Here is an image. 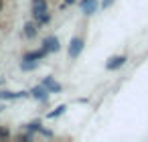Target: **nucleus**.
<instances>
[{"label": "nucleus", "instance_id": "obj_10", "mask_svg": "<svg viewBox=\"0 0 148 142\" xmlns=\"http://www.w3.org/2000/svg\"><path fill=\"white\" fill-rule=\"evenodd\" d=\"M63 112H65V106H59L55 112H51V114H49V118H57V116H59V114H63Z\"/></svg>", "mask_w": 148, "mask_h": 142}, {"label": "nucleus", "instance_id": "obj_15", "mask_svg": "<svg viewBox=\"0 0 148 142\" xmlns=\"http://www.w3.org/2000/svg\"><path fill=\"white\" fill-rule=\"evenodd\" d=\"M0 10H2V0H0Z\"/></svg>", "mask_w": 148, "mask_h": 142}, {"label": "nucleus", "instance_id": "obj_12", "mask_svg": "<svg viewBox=\"0 0 148 142\" xmlns=\"http://www.w3.org/2000/svg\"><path fill=\"white\" fill-rule=\"evenodd\" d=\"M8 136H10V132L6 128H0V138H8Z\"/></svg>", "mask_w": 148, "mask_h": 142}, {"label": "nucleus", "instance_id": "obj_5", "mask_svg": "<svg viewBox=\"0 0 148 142\" xmlns=\"http://www.w3.org/2000/svg\"><path fill=\"white\" fill-rule=\"evenodd\" d=\"M31 93H33V97H37L39 102H45V99H47L49 89H47L45 85H43V87H33V91H31Z\"/></svg>", "mask_w": 148, "mask_h": 142}, {"label": "nucleus", "instance_id": "obj_8", "mask_svg": "<svg viewBox=\"0 0 148 142\" xmlns=\"http://www.w3.org/2000/svg\"><path fill=\"white\" fill-rule=\"evenodd\" d=\"M25 35H27V37H31V39H33V37H37V25L27 23V25H25Z\"/></svg>", "mask_w": 148, "mask_h": 142}, {"label": "nucleus", "instance_id": "obj_6", "mask_svg": "<svg viewBox=\"0 0 148 142\" xmlns=\"http://www.w3.org/2000/svg\"><path fill=\"white\" fill-rule=\"evenodd\" d=\"M43 85H45V87H47L49 91H53V93H57V91L61 89V85H59L57 81H53V77H47V79L43 81Z\"/></svg>", "mask_w": 148, "mask_h": 142}, {"label": "nucleus", "instance_id": "obj_11", "mask_svg": "<svg viewBox=\"0 0 148 142\" xmlns=\"http://www.w3.org/2000/svg\"><path fill=\"white\" fill-rule=\"evenodd\" d=\"M27 128H29V132H37V130L41 132V124H39V122H33V124H29Z\"/></svg>", "mask_w": 148, "mask_h": 142}, {"label": "nucleus", "instance_id": "obj_7", "mask_svg": "<svg viewBox=\"0 0 148 142\" xmlns=\"http://www.w3.org/2000/svg\"><path fill=\"white\" fill-rule=\"evenodd\" d=\"M45 55H47V49L43 47L41 51H33V53H29V55H27L25 59H35V61H37V59H43Z\"/></svg>", "mask_w": 148, "mask_h": 142}, {"label": "nucleus", "instance_id": "obj_14", "mask_svg": "<svg viewBox=\"0 0 148 142\" xmlns=\"http://www.w3.org/2000/svg\"><path fill=\"white\" fill-rule=\"evenodd\" d=\"M110 2H112V0H103V6H108Z\"/></svg>", "mask_w": 148, "mask_h": 142}, {"label": "nucleus", "instance_id": "obj_9", "mask_svg": "<svg viewBox=\"0 0 148 142\" xmlns=\"http://www.w3.org/2000/svg\"><path fill=\"white\" fill-rule=\"evenodd\" d=\"M25 93H12V91H0V99H14V97H23Z\"/></svg>", "mask_w": 148, "mask_h": 142}, {"label": "nucleus", "instance_id": "obj_3", "mask_svg": "<svg viewBox=\"0 0 148 142\" xmlns=\"http://www.w3.org/2000/svg\"><path fill=\"white\" fill-rule=\"evenodd\" d=\"M43 47L47 49V53H55V51H59V41H57V37H47Z\"/></svg>", "mask_w": 148, "mask_h": 142}, {"label": "nucleus", "instance_id": "obj_2", "mask_svg": "<svg viewBox=\"0 0 148 142\" xmlns=\"http://www.w3.org/2000/svg\"><path fill=\"white\" fill-rule=\"evenodd\" d=\"M81 49H83V41L75 37V39L71 41V45H69V57H71V59H75V57L81 53Z\"/></svg>", "mask_w": 148, "mask_h": 142}, {"label": "nucleus", "instance_id": "obj_16", "mask_svg": "<svg viewBox=\"0 0 148 142\" xmlns=\"http://www.w3.org/2000/svg\"><path fill=\"white\" fill-rule=\"evenodd\" d=\"M2 110H4V106H0V112H2Z\"/></svg>", "mask_w": 148, "mask_h": 142}, {"label": "nucleus", "instance_id": "obj_13", "mask_svg": "<svg viewBox=\"0 0 148 142\" xmlns=\"http://www.w3.org/2000/svg\"><path fill=\"white\" fill-rule=\"evenodd\" d=\"M75 2V0H65V4H73Z\"/></svg>", "mask_w": 148, "mask_h": 142}, {"label": "nucleus", "instance_id": "obj_4", "mask_svg": "<svg viewBox=\"0 0 148 142\" xmlns=\"http://www.w3.org/2000/svg\"><path fill=\"white\" fill-rule=\"evenodd\" d=\"M124 63H126V57H124V55H118V57H112L106 67H108V69H118V67H122Z\"/></svg>", "mask_w": 148, "mask_h": 142}, {"label": "nucleus", "instance_id": "obj_1", "mask_svg": "<svg viewBox=\"0 0 148 142\" xmlns=\"http://www.w3.org/2000/svg\"><path fill=\"white\" fill-rule=\"evenodd\" d=\"M31 8H33V16H35L37 25H47L51 21L49 10H47V0H33Z\"/></svg>", "mask_w": 148, "mask_h": 142}]
</instances>
